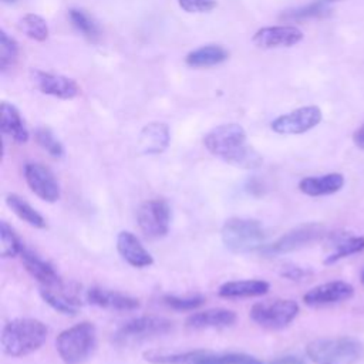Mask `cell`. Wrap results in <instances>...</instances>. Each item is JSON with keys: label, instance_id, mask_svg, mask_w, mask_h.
Segmentation results:
<instances>
[{"label": "cell", "instance_id": "obj_1", "mask_svg": "<svg viewBox=\"0 0 364 364\" xmlns=\"http://www.w3.org/2000/svg\"><path fill=\"white\" fill-rule=\"evenodd\" d=\"M205 148L225 162L243 168L255 169L262 165V156L246 142V131L239 124H222L210 129L203 136Z\"/></svg>", "mask_w": 364, "mask_h": 364}, {"label": "cell", "instance_id": "obj_2", "mask_svg": "<svg viewBox=\"0 0 364 364\" xmlns=\"http://www.w3.org/2000/svg\"><path fill=\"white\" fill-rule=\"evenodd\" d=\"M48 327L37 318H14L1 331L0 344L6 355L24 357L37 351L47 340Z\"/></svg>", "mask_w": 364, "mask_h": 364}, {"label": "cell", "instance_id": "obj_3", "mask_svg": "<svg viewBox=\"0 0 364 364\" xmlns=\"http://www.w3.org/2000/svg\"><path fill=\"white\" fill-rule=\"evenodd\" d=\"M225 247L233 253H252L266 246L267 233L263 225L252 218H230L220 230Z\"/></svg>", "mask_w": 364, "mask_h": 364}, {"label": "cell", "instance_id": "obj_4", "mask_svg": "<svg viewBox=\"0 0 364 364\" xmlns=\"http://www.w3.org/2000/svg\"><path fill=\"white\" fill-rule=\"evenodd\" d=\"M97 347V328L82 321L63 330L55 338V350L64 364H82Z\"/></svg>", "mask_w": 364, "mask_h": 364}, {"label": "cell", "instance_id": "obj_5", "mask_svg": "<svg viewBox=\"0 0 364 364\" xmlns=\"http://www.w3.org/2000/svg\"><path fill=\"white\" fill-rule=\"evenodd\" d=\"M144 358L152 364H266L246 353H215L209 350H191L183 353H165L151 350Z\"/></svg>", "mask_w": 364, "mask_h": 364}, {"label": "cell", "instance_id": "obj_6", "mask_svg": "<svg viewBox=\"0 0 364 364\" xmlns=\"http://www.w3.org/2000/svg\"><path fill=\"white\" fill-rule=\"evenodd\" d=\"M314 364H355L364 355V346L353 337L317 338L306 346Z\"/></svg>", "mask_w": 364, "mask_h": 364}, {"label": "cell", "instance_id": "obj_7", "mask_svg": "<svg viewBox=\"0 0 364 364\" xmlns=\"http://www.w3.org/2000/svg\"><path fill=\"white\" fill-rule=\"evenodd\" d=\"M299 314V304L291 299H274L255 303L250 309V318L267 330L287 327Z\"/></svg>", "mask_w": 364, "mask_h": 364}, {"label": "cell", "instance_id": "obj_8", "mask_svg": "<svg viewBox=\"0 0 364 364\" xmlns=\"http://www.w3.org/2000/svg\"><path fill=\"white\" fill-rule=\"evenodd\" d=\"M171 320L161 316H139L125 321L114 334L117 344L139 343L152 337L164 336L172 330Z\"/></svg>", "mask_w": 364, "mask_h": 364}, {"label": "cell", "instance_id": "obj_9", "mask_svg": "<svg viewBox=\"0 0 364 364\" xmlns=\"http://www.w3.org/2000/svg\"><path fill=\"white\" fill-rule=\"evenodd\" d=\"M136 223L149 239L166 236L171 226V208L165 199L144 200L136 209Z\"/></svg>", "mask_w": 364, "mask_h": 364}, {"label": "cell", "instance_id": "obj_10", "mask_svg": "<svg viewBox=\"0 0 364 364\" xmlns=\"http://www.w3.org/2000/svg\"><path fill=\"white\" fill-rule=\"evenodd\" d=\"M324 226L320 223H304L300 225L284 235H282L279 239H276L273 243L266 245L262 249V253L266 256H280L286 255L294 250H299L313 242H317L321 236H324Z\"/></svg>", "mask_w": 364, "mask_h": 364}, {"label": "cell", "instance_id": "obj_11", "mask_svg": "<svg viewBox=\"0 0 364 364\" xmlns=\"http://www.w3.org/2000/svg\"><path fill=\"white\" fill-rule=\"evenodd\" d=\"M321 109L316 105H306L274 118L270 128L280 135H297L313 129L321 121Z\"/></svg>", "mask_w": 364, "mask_h": 364}, {"label": "cell", "instance_id": "obj_12", "mask_svg": "<svg viewBox=\"0 0 364 364\" xmlns=\"http://www.w3.org/2000/svg\"><path fill=\"white\" fill-rule=\"evenodd\" d=\"M23 173L31 192L41 200L53 203L60 199V183L50 168L40 162H27L24 165Z\"/></svg>", "mask_w": 364, "mask_h": 364}, {"label": "cell", "instance_id": "obj_13", "mask_svg": "<svg viewBox=\"0 0 364 364\" xmlns=\"http://www.w3.org/2000/svg\"><path fill=\"white\" fill-rule=\"evenodd\" d=\"M30 74L36 88L46 95L60 100H73L80 94V85L70 77L43 70H31Z\"/></svg>", "mask_w": 364, "mask_h": 364}, {"label": "cell", "instance_id": "obj_14", "mask_svg": "<svg viewBox=\"0 0 364 364\" xmlns=\"http://www.w3.org/2000/svg\"><path fill=\"white\" fill-rule=\"evenodd\" d=\"M354 294V287L343 280L327 282L310 289L304 296L303 301L310 307L331 306L351 299Z\"/></svg>", "mask_w": 364, "mask_h": 364}, {"label": "cell", "instance_id": "obj_15", "mask_svg": "<svg viewBox=\"0 0 364 364\" xmlns=\"http://www.w3.org/2000/svg\"><path fill=\"white\" fill-rule=\"evenodd\" d=\"M303 40V31L296 26H267L259 28L252 41L260 48L291 47Z\"/></svg>", "mask_w": 364, "mask_h": 364}, {"label": "cell", "instance_id": "obj_16", "mask_svg": "<svg viewBox=\"0 0 364 364\" xmlns=\"http://www.w3.org/2000/svg\"><path fill=\"white\" fill-rule=\"evenodd\" d=\"M85 300L97 307L115 311H132L139 309L138 299L121 291L104 287H90L85 290Z\"/></svg>", "mask_w": 364, "mask_h": 364}, {"label": "cell", "instance_id": "obj_17", "mask_svg": "<svg viewBox=\"0 0 364 364\" xmlns=\"http://www.w3.org/2000/svg\"><path fill=\"white\" fill-rule=\"evenodd\" d=\"M20 259L26 270L30 273V276L36 279L43 287H60L61 279L55 272L54 266L46 259H43L40 255L24 246L20 253Z\"/></svg>", "mask_w": 364, "mask_h": 364}, {"label": "cell", "instance_id": "obj_18", "mask_svg": "<svg viewBox=\"0 0 364 364\" xmlns=\"http://www.w3.org/2000/svg\"><path fill=\"white\" fill-rule=\"evenodd\" d=\"M117 250L119 256L132 267H148L154 263L152 255L144 247V245L139 242V239L128 232L122 230L117 236Z\"/></svg>", "mask_w": 364, "mask_h": 364}, {"label": "cell", "instance_id": "obj_19", "mask_svg": "<svg viewBox=\"0 0 364 364\" xmlns=\"http://www.w3.org/2000/svg\"><path fill=\"white\" fill-rule=\"evenodd\" d=\"M171 142L169 127L164 122L146 124L138 136V151L144 155H158L162 154Z\"/></svg>", "mask_w": 364, "mask_h": 364}, {"label": "cell", "instance_id": "obj_20", "mask_svg": "<svg viewBox=\"0 0 364 364\" xmlns=\"http://www.w3.org/2000/svg\"><path fill=\"white\" fill-rule=\"evenodd\" d=\"M236 313L229 309H208L192 313L186 318V327L192 330L203 328H226L236 323Z\"/></svg>", "mask_w": 364, "mask_h": 364}, {"label": "cell", "instance_id": "obj_21", "mask_svg": "<svg viewBox=\"0 0 364 364\" xmlns=\"http://www.w3.org/2000/svg\"><path fill=\"white\" fill-rule=\"evenodd\" d=\"M344 185V176L331 172L320 176H306L299 182V189L309 196H326L338 192Z\"/></svg>", "mask_w": 364, "mask_h": 364}, {"label": "cell", "instance_id": "obj_22", "mask_svg": "<svg viewBox=\"0 0 364 364\" xmlns=\"http://www.w3.org/2000/svg\"><path fill=\"white\" fill-rule=\"evenodd\" d=\"M0 129L4 135H9L17 144H26L30 138L28 129L18 109L6 101L0 105Z\"/></svg>", "mask_w": 364, "mask_h": 364}, {"label": "cell", "instance_id": "obj_23", "mask_svg": "<svg viewBox=\"0 0 364 364\" xmlns=\"http://www.w3.org/2000/svg\"><path fill=\"white\" fill-rule=\"evenodd\" d=\"M270 284L260 279L247 280H232L225 282L219 286L218 294L225 299H240V297H257L269 291Z\"/></svg>", "mask_w": 364, "mask_h": 364}, {"label": "cell", "instance_id": "obj_24", "mask_svg": "<svg viewBox=\"0 0 364 364\" xmlns=\"http://www.w3.org/2000/svg\"><path fill=\"white\" fill-rule=\"evenodd\" d=\"M228 57H229V53L222 46L208 44V46H202L199 48L189 51L185 57V63L193 68L212 67V65H218V64L226 61Z\"/></svg>", "mask_w": 364, "mask_h": 364}, {"label": "cell", "instance_id": "obj_25", "mask_svg": "<svg viewBox=\"0 0 364 364\" xmlns=\"http://www.w3.org/2000/svg\"><path fill=\"white\" fill-rule=\"evenodd\" d=\"M6 203L11 209V212L18 219L26 222L27 225H30L33 228H37V229H44L46 228V219L27 200H24L21 196H18L16 193H9L6 196Z\"/></svg>", "mask_w": 364, "mask_h": 364}, {"label": "cell", "instance_id": "obj_26", "mask_svg": "<svg viewBox=\"0 0 364 364\" xmlns=\"http://www.w3.org/2000/svg\"><path fill=\"white\" fill-rule=\"evenodd\" d=\"M41 299L55 311L67 316L77 314V309L81 304V300L73 293H55L51 289L41 287L40 289Z\"/></svg>", "mask_w": 364, "mask_h": 364}, {"label": "cell", "instance_id": "obj_27", "mask_svg": "<svg viewBox=\"0 0 364 364\" xmlns=\"http://www.w3.org/2000/svg\"><path fill=\"white\" fill-rule=\"evenodd\" d=\"M331 14V7L328 6L327 0H317L310 4L286 10L280 14V18L289 20V21H301V20H310V18H323Z\"/></svg>", "mask_w": 364, "mask_h": 364}, {"label": "cell", "instance_id": "obj_28", "mask_svg": "<svg viewBox=\"0 0 364 364\" xmlns=\"http://www.w3.org/2000/svg\"><path fill=\"white\" fill-rule=\"evenodd\" d=\"M333 247L334 250L324 260L326 264L336 263L340 259H344L347 256H351L354 253L364 250V237L363 236H340L336 239Z\"/></svg>", "mask_w": 364, "mask_h": 364}, {"label": "cell", "instance_id": "obj_29", "mask_svg": "<svg viewBox=\"0 0 364 364\" xmlns=\"http://www.w3.org/2000/svg\"><path fill=\"white\" fill-rule=\"evenodd\" d=\"M24 245L16 230L6 222H0V256L3 259L20 256Z\"/></svg>", "mask_w": 364, "mask_h": 364}, {"label": "cell", "instance_id": "obj_30", "mask_svg": "<svg viewBox=\"0 0 364 364\" xmlns=\"http://www.w3.org/2000/svg\"><path fill=\"white\" fill-rule=\"evenodd\" d=\"M18 28L34 41H44L48 37V26L46 20L34 13L24 14L18 20Z\"/></svg>", "mask_w": 364, "mask_h": 364}, {"label": "cell", "instance_id": "obj_31", "mask_svg": "<svg viewBox=\"0 0 364 364\" xmlns=\"http://www.w3.org/2000/svg\"><path fill=\"white\" fill-rule=\"evenodd\" d=\"M68 18L77 31H80L88 40H97L100 37V28L97 23L84 10L71 9L68 11Z\"/></svg>", "mask_w": 364, "mask_h": 364}, {"label": "cell", "instance_id": "obj_32", "mask_svg": "<svg viewBox=\"0 0 364 364\" xmlns=\"http://www.w3.org/2000/svg\"><path fill=\"white\" fill-rule=\"evenodd\" d=\"M18 58V43L9 36L4 30H0V70L6 73Z\"/></svg>", "mask_w": 364, "mask_h": 364}, {"label": "cell", "instance_id": "obj_33", "mask_svg": "<svg viewBox=\"0 0 364 364\" xmlns=\"http://www.w3.org/2000/svg\"><path fill=\"white\" fill-rule=\"evenodd\" d=\"M34 138L37 144L53 158H61L64 155V146L57 139L54 132L48 127H38L34 131Z\"/></svg>", "mask_w": 364, "mask_h": 364}, {"label": "cell", "instance_id": "obj_34", "mask_svg": "<svg viewBox=\"0 0 364 364\" xmlns=\"http://www.w3.org/2000/svg\"><path fill=\"white\" fill-rule=\"evenodd\" d=\"M162 303L176 311H192L200 307L205 303V297L202 294H193V296H175V294H165L162 297Z\"/></svg>", "mask_w": 364, "mask_h": 364}, {"label": "cell", "instance_id": "obj_35", "mask_svg": "<svg viewBox=\"0 0 364 364\" xmlns=\"http://www.w3.org/2000/svg\"><path fill=\"white\" fill-rule=\"evenodd\" d=\"M178 4L186 13H208L216 7L215 0H178Z\"/></svg>", "mask_w": 364, "mask_h": 364}, {"label": "cell", "instance_id": "obj_36", "mask_svg": "<svg viewBox=\"0 0 364 364\" xmlns=\"http://www.w3.org/2000/svg\"><path fill=\"white\" fill-rule=\"evenodd\" d=\"M309 272L304 270L303 267H299V266H286L283 267V270L280 272V274L283 277H287L290 280H300L303 279Z\"/></svg>", "mask_w": 364, "mask_h": 364}, {"label": "cell", "instance_id": "obj_37", "mask_svg": "<svg viewBox=\"0 0 364 364\" xmlns=\"http://www.w3.org/2000/svg\"><path fill=\"white\" fill-rule=\"evenodd\" d=\"M266 364H306L303 358L297 355H280L272 360H267Z\"/></svg>", "mask_w": 364, "mask_h": 364}, {"label": "cell", "instance_id": "obj_38", "mask_svg": "<svg viewBox=\"0 0 364 364\" xmlns=\"http://www.w3.org/2000/svg\"><path fill=\"white\" fill-rule=\"evenodd\" d=\"M353 141H354V144L358 146V148H361V149H364V122L355 129V132L353 134Z\"/></svg>", "mask_w": 364, "mask_h": 364}, {"label": "cell", "instance_id": "obj_39", "mask_svg": "<svg viewBox=\"0 0 364 364\" xmlns=\"http://www.w3.org/2000/svg\"><path fill=\"white\" fill-rule=\"evenodd\" d=\"M3 3H6V4H13V3H16L17 0H1Z\"/></svg>", "mask_w": 364, "mask_h": 364}, {"label": "cell", "instance_id": "obj_40", "mask_svg": "<svg viewBox=\"0 0 364 364\" xmlns=\"http://www.w3.org/2000/svg\"><path fill=\"white\" fill-rule=\"evenodd\" d=\"M361 282H363V284H364V272H363V274H361Z\"/></svg>", "mask_w": 364, "mask_h": 364}, {"label": "cell", "instance_id": "obj_41", "mask_svg": "<svg viewBox=\"0 0 364 364\" xmlns=\"http://www.w3.org/2000/svg\"><path fill=\"white\" fill-rule=\"evenodd\" d=\"M327 1H334V0H327Z\"/></svg>", "mask_w": 364, "mask_h": 364}]
</instances>
